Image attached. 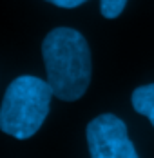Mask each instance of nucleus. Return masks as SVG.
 <instances>
[{
    "mask_svg": "<svg viewBox=\"0 0 154 158\" xmlns=\"http://www.w3.org/2000/svg\"><path fill=\"white\" fill-rule=\"evenodd\" d=\"M53 89L49 82L24 75L15 78L0 106V131L16 140L31 138L46 122Z\"/></svg>",
    "mask_w": 154,
    "mask_h": 158,
    "instance_id": "nucleus-2",
    "label": "nucleus"
},
{
    "mask_svg": "<svg viewBox=\"0 0 154 158\" xmlns=\"http://www.w3.org/2000/svg\"><path fill=\"white\" fill-rule=\"evenodd\" d=\"M85 136L91 158H140L125 122L116 114L105 113L91 120Z\"/></svg>",
    "mask_w": 154,
    "mask_h": 158,
    "instance_id": "nucleus-3",
    "label": "nucleus"
},
{
    "mask_svg": "<svg viewBox=\"0 0 154 158\" xmlns=\"http://www.w3.org/2000/svg\"><path fill=\"white\" fill-rule=\"evenodd\" d=\"M47 2H51V4H55V6H58V7L73 9V7H78V6L85 4L87 0H47Z\"/></svg>",
    "mask_w": 154,
    "mask_h": 158,
    "instance_id": "nucleus-6",
    "label": "nucleus"
},
{
    "mask_svg": "<svg viewBox=\"0 0 154 158\" xmlns=\"http://www.w3.org/2000/svg\"><path fill=\"white\" fill-rule=\"evenodd\" d=\"M47 82L53 95L75 102L85 95L91 82V49L83 35L71 27H56L42 44Z\"/></svg>",
    "mask_w": 154,
    "mask_h": 158,
    "instance_id": "nucleus-1",
    "label": "nucleus"
},
{
    "mask_svg": "<svg viewBox=\"0 0 154 158\" xmlns=\"http://www.w3.org/2000/svg\"><path fill=\"white\" fill-rule=\"evenodd\" d=\"M127 0H100V11L105 18H116L123 13Z\"/></svg>",
    "mask_w": 154,
    "mask_h": 158,
    "instance_id": "nucleus-5",
    "label": "nucleus"
},
{
    "mask_svg": "<svg viewBox=\"0 0 154 158\" xmlns=\"http://www.w3.org/2000/svg\"><path fill=\"white\" fill-rule=\"evenodd\" d=\"M132 107L136 113L149 118L154 127V84L136 87L132 93Z\"/></svg>",
    "mask_w": 154,
    "mask_h": 158,
    "instance_id": "nucleus-4",
    "label": "nucleus"
}]
</instances>
